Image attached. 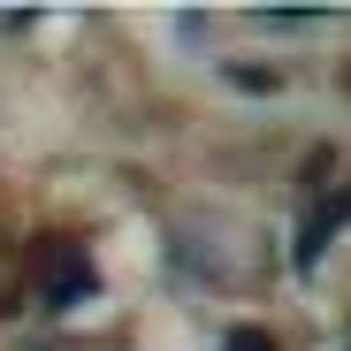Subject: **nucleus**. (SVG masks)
<instances>
[{
    "instance_id": "3",
    "label": "nucleus",
    "mask_w": 351,
    "mask_h": 351,
    "mask_svg": "<svg viewBox=\"0 0 351 351\" xmlns=\"http://www.w3.org/2000/svg\"><path fill=\"white\" fill-rule=\"evenodd\" d=\"M221 351H275V336H267V328H229Z\"/></svg>"
},
{
    "instance_id": "1",
    "label": "nucleus",
    "mask_w": 351,
    "mask_h": 351,
    "mask_svg": "<svg viewBox=\"0 0 351 351\" xmlns=\"http://www.w3.org/2000/svg\"><path fill=\"white\" fill-rule=\"evenodd\" d=\"M99 290V267H92V252L77 245V237H53L46 252H38V306H53V313H69V306H84Z\"/></svg>"
},
{
    "instance_id": "2",
    "label": "nucleus",
    "mask_w": 351,
    "mask_h": 351,
    "mask_svg": "<svg viewBox=\"0 0 351 351\" xmlns=\"http://www.w3.org/2000/svg\"><path fill=\"white\" fill-rule=\"evenodd\" d=\"M343 221H351V184H343V191H328V199L313 206V221L298 229V267H313V260L336 245V229H343Z\"/></svg>"
}]
</instances>
